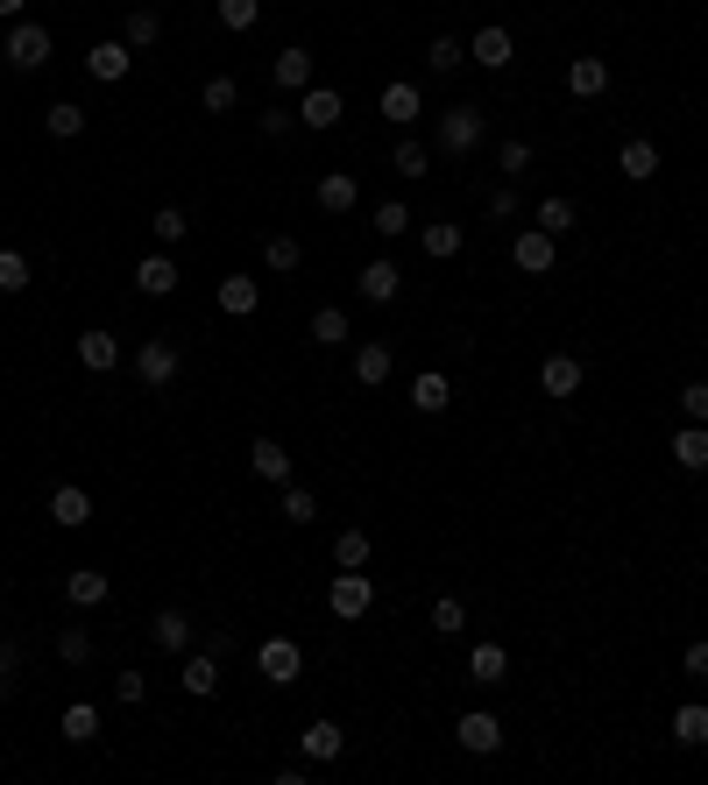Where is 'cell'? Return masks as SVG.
I'll return each mask as SVG.
<instances>
[{"label": "cell", "mask_w": 708, "mask_h": 785, "mask_svg": "<svg viewBox=\"0 0 708 785\" xmlns=\"http://www.w3.org/2000/svg\"><path fill=\"white\" fill-rule=\"evenodd\" d=\"M446 403H454V389H446V375H418V383H411V411L440 418Z\"/></svg>", "instance_id": "35"}, {"label": "cell", "mask_w": 708, "mask_h": 785, "mask_svg": "<svg viewBox=\"0 0 708 785\" xmlns=\"http://www.w3.org/2000/svg\"><path fill=\"white\" fill-rule=\"evenodd\" d=\"M355 291L369 297V305H397V291H404V269L390 262V255H375V262H361V277H355Z\"/></svg>", "instance_id": "8"}, {"label": "cell", "mask_w": 708, "mask_h": 785, "mask_svg": "<svg viewBox=\"0 0 708 785\" xmlns=\"http://www.w3.org/2000/svg\"><path fill=\"white\" fill-rule=\"evenodd\" d=\"M567 93L574 99H602L610 93V57H574V65H567Z\"/></svg>", "instance_id": "19"}, {"label": "cell", "mask_w": 708, "mask_h": 785, "mask_svg": "<svg viewBox=\"0 0 708 785\" xmlns=\"http://www.w3.org/2000/svg\"><path fill=\"white\" fill-rule=\"evenodd\" d=\"M128 65H135V57H128V43H120V36H107V43L85 50V71H93L100 85H120V79H128Z\"/></svg>", "instance_id": "17"}, {"label": "cell", "mask_w": 708, "mask_h": 785, "mask_svg": "<svg viewBox=\"0 0 708 785\" xmlns=\"http://www.w3.org/2000/svg\"><path fill=\"white\" fill-rule=\"evenodd\" d=\"M432 630H440V637H461V630H468V609H461L454 595H440L432 601Z\"/></svg>", "instance_id": "48"}, {"label": "cell", "mask_w": 708, "mask_h": 785, "mask_svg": "<svg viewBox=\"0 0 708 785\" xmlns=\"http://www.w3.org/2000/svg\"><path fill=\"white\" fill-rule=\"evenodd\" d=\"M553 255H560V241H553L546 226H524V234L510 241V262H518L524 277H546V269H553Z\"/></svg>", "instance_id": "7"}, {"label": "cell", "mask_w": 708, "mask_h": 785, "mask_svg": "<svg viewBox=\"0 0 708 785\" xmlns=\"http://www.w3.org/2000/svg\"><path fill=\"white\" fill-rule=\"evenodd\" d=\"M220 312H228V319H248V312L255 305H263V283H255V277H220Z\"/></svg>", "instance_id": "22"}, {"label": "cell", "mask_w": 708, "mask_h": 785, "mask_svg": "<svg viewBox=\"0 0 708 785\" xmlns=\"http://www.w3.org/2000/svg\"><path fill=\"white\" fill-rule=\"evenodd\" d=\"M255 22H263V0H220V28L241 36V28H255Z\"/></svg>", "instance_id": "49"}, {"label": "cell", "mask_w": 708, "mask_h": 785, "mask_svg": "<svg viewBox=\"0 0 708 785\" xmlns=\"http://www.w3.org/2000/svg\"><path fill=\"white\" fill-rule=\"evenodd\" d=\"M149 234H156V248H177V241L191 234V220H185V206H156V220H149Z\"/></svg>", "instance_id": "39"}, {"label": "cell", "mask_w": 708, "mask_h": 785, "mask_svg": "<svg viewBox=\"0 0 708 785\" xmlns=\"http://www.w3.org/2000/svg\"><path fill=\"white\" fill-rule=\"evenodd\" d=\"M390 368H397V354H390V340H361L355 347V383L361 389H383Z\"/></svg>", "instance_id": "16"}, {"label": "cell", "mask_w": 708, "mask_h": 785, "mask_svg": "<svg viewBox=\"0 0 708 785\" xmlns=\"http://www.w3.org/2000/svg\"><path fill=\"white\" fill-rule=\"evenodd\" d=\"M305 333H312V347H348V312H340V305H320Z\"/></svg>", "instance_id": "31"}, {"label": "cell", "mask_w": 708, "mask_h": 785, "mask_svg": "<svg viewBox=\"0 0 708 785\" xmlns=\"http://www.w3.org/2000/svg\"><path fill=\"white\" fill-rule=\"evenodd\" d=\"M248 460H255V474H263V481H291V446H283V440H255Z\"/></svg>", "instance_id": "28"}, {"label": "cell", "mask_w": 708, "mask_h": 785, "mask_svg": "<svg viewBox=\"0 0 708 785\" xmlns=\"http://www.w3.org/2000/svg\"><path fill=\"white\" fill-rule=\"evenodd\" d=\"M65 601L71 609H100V601H107V573L100 566H71L65 573Z\"/></svg>", "instance_id": "20"}, {"label": "cell", "mask_w": 708, "mask_h": 785, "mask_svg": "<svg viewBox=\"0 0 708 785\" xmlns=\"http://www.w3.org/2000/svg\"><path fill=\"white\" fill-rule=\"evenodd\" d=\"M57 658H65V666H85V658H93V637H85L79 623H71V630H57Z\"/></svg>", "instance_id": "50"}, {"label": "cell", "mask_w": 708, "mask_h": 785, "mask_svg": "<svg viewBox=\"0 0 708 785\" xmlns=\"http://www.w3.org/2000/svg\"><path fill=\"white\" fill-rule=\"evenodd\" d=\"M263 262L277 269V277H291V269L305 262V241H298V234H269V241H263Z\"/></svg>", "instance_id": "34"}, {"label": "cell", "mask_w": 708, "mask_h": 785, "mask_svg": "<svg viewBox=\"0 0 708 785\" xmlns=\"http://www.w3.org/2000/svg\"><path fill=\"white\" fill-rule=\"evenodd\" d=\"M616 171H624L630 185H652V177H659V142H645V134H630V142L616 149Z\"/></svg>", "instance_id": "18"}, {"label": "cell", "mask_w": 708, "mask_h": 785, "mask_svg": "<svg viewBox=\"0 0 708 785\" xmlns=\"http://www.w3.org/2000/svg\"><path fill=\"white\" fill-rule=\"evenodd\" d=\"M510 57H518V43H510V28H475V43H468V65H481V71H503Z\"/></svg>", "instance_id": "15"}, {"label": "cell", "mask_w": 708, "mask_h": 785, "mask_svg": "<svg viewBox=\"0 0 708 785\" xmlns=\"http://www.w3.org/2000/svg\"><path fill=\"white\" fill-rule=\"evenodd\" d=\"M673 743H687V750L708 743V707H701V701H681V707H673Z\"/></svg>", "instance_id": "29"}, {"label": "cell", "mask_w": 708, "mask_h": 785, "mask_svg": "<svg viewBox=\"0 0 708 785\" xmlns=\"http://www.w3.org/2000/svg\"><path fill=\"white\" fill-rule=\"evenodd\" d=\"M532 226H546V234L560 241V234H574V226H581V213H574V199H538Z\"/></svg>", "instance_id": "32"}, {"label": "cell", "mask_w": 708, "mask_h": 785, "mask_svg": "<svg viewBox=\"0 0 708 785\" xmlns=\"http://www.w3.org/2000/svg\"><path fill=\"white\" fill-rule=\"evenodd\" d=\"M43 128H50L57 142H79V134H85V107H71V99H57V107H43Z\"/></svg>", "instance_id": "36"}, {"label": "cell", "mask_w": 708, "mask_h": 785, "mask_svg": "<svg viewBox=\"0 0 708 785\" xmlns=\"http://www.w3.org/2000/svg\"><path fill=\"white\" fill-rule=\"evenodd\" d=\"M681 666H687V679H708V637L687 644V652H681Z\"/></svg>", "instance_id": "55"}, {"label": "cell", "mask_w": 708, "mask_h": 785, "mask_svg": "<svg viewBox=\"0 0 708 785\" xmlns=\"http://www.w3.org/2000/svg\"><path fill=\"white\" fill-rule=\"evenodd\" d=\"M255 672H263L269 687H291V679L305 672V652H298V637H269L263 652H255Z\"/></svg>", "instance_id": "6"}, {"label": "cell", "mask_w": 708, "mask_h": 785, "mask_svg": "<svg viewBox=\"0 0 708 785\" xmlns=\"http://www.w3.org/2000/svg\"><path fill=\"white\" fill-rule=\"evenodd\" d=\"M681 411H687V425H708V383H687L681 389Z\"/></svg>", "instance_id": "51"}, {"label": "cell", "mask_w": 708, "mask_h": 785, "mask_svg": "<svg viewBox=\"0 0 708 785\" xmlns=\"http://www.w3.org/2000/svg\"><path fill=\"white\" fill-rule=\"evenodd\" d=\"M199 107H206V114H234V107H241V85H234V79H206Z\"/></svg>", "instance_id": "46"}, {"label": "cell", "mask_w": 708, "mask_h": 785, "mask_svg": "<svg viewBox=\"0 0 708 785\" xmlns=\"http://www.w3.org/2000/svg\"><path fill=\"white\" fill-rule=\"evenodd\" d=\"M135 291H142V297H171V291H177L171 248H156V255H142V262H135Z\"/></svg>", "instance_id": "14"}, {"label": "cell", "mask_w": 708, "mask_h": 785, "mask_svg": "<svg viewBox=\"0 0 708 785\" xmlns=\"http://www.w3.org/2000/svg\"><path fill=\"white\" fill-rule=\"evenodd\" d=\"M142 693H149V679H142V672H120V679H114V701H120V707H135Z\"/></svg>", "instance_id": "54"}, {"label": "cell", "mask_w": 708, "mask_h": 785, "mask_svg": "<svg viewBox=\"0 0 708 785\" xmlns=\"http://www.w3.org/2000/svg\"><path fill=\"white\" fill-rule=\"evenodd\" d=\"M496 171H503L510 185H518V177L532 171V142H524V134H510V142H496Z\"/></svg>", "instance_id": "40"}, {"label": "cell", "mask_w": 708, "mask_h": 785, "mask_svg": "<svg viewBox=\"0 0 708 785\" xmlns=\"http://www.w3.org/2000/svg\"><path fill=\"white\" fill-rule=\"evenodd\" d=\"M298 750H305V758L312 764H334L340 758V750H348V729H340V722H305V736H298Z\"/></svg>", "instance_id": "13"}, {"label": "cell", "mask_w": 708, "mask_h": 785, "mask_svg": "<svg viewBox=\"0 0 708 785\" xmlns=\"http://www.w3.org/2000/svg\"><path fill=\"white\" fill-rule=\"evenodd\" d=\"M312 65H320V57H312L305 43L277 50V57H269V79H277V93H305V85H312Z\"/></svg>", "instance_id": "9"}, {"label": "cell", "mask_w": 708, "mask_h": 785, "mask_svg": "<svg viewBox=\"0 0 708 785\" xmlns=\"http://www.w3.org/2000/svg\"><path fill=\"white\" fill-rule=\"evenodd\" d=\"M79 361H85L93 375H107L114 361H120V340L107 333V326H93V333H79Z\"/></svg>", "instance_id": "26"}, {"label": "cell", "mask_w": 708, "mask_h": 785, "mask_svg": "<svg viewBox=\"0 0 708 785\" xmlns=\"http://www.w3.org/2000/svg\"><path fill=\"white\" fill-rule=\"evenodd\" d=\"M156 36H163V14H156V8H135V14H128V36H120V43H128V50H149Z\"/></svg>", "instance_id": "43"}, {"label": "cell", "mask_w": 708, "mask_h": 785, "mask_svg": "<svg viewBox=\"0 0 708 785\" xmlns=\"http://www.w3.org/2000/svg\"><path fill=\"white\" fill-rule=\"evenodd\" d=\"M177 368H185V347H177V340H142V347H135V375H142L149 389H171Z\"/></svg>", "instance_id": "4"}, {"label": "cell", "mask_w": 708, "mask_h": 785, "mask_svg": "<svg viewBox=\"0 0 708 785\" xmlns=\"http://www.w3.org/2000/svg\"><path fill=\"white\" fill-rule=\"evenodd\" d=\"M50 524H65V531L93 524V495H85L79 481H57V489H50Z\"/></svg>", "instance_id": "12"}, {"label": "cell", "mask_w": 708, "mask_h": 785, "mask_svg": "<svg viewBox=\"0 0 708 785\" xmlns=\"http://www.w3.org/2000/svg\"><path fill=\"white\" fill-rule=\"evenodd\" d=\"M14 679H22V644L0 637V693H14Z\"/></svg>", "instance_id": "52"}, {"label": "cell", "mask_w": 708, "mask_h": 785, "mask_svg": "<svg viewBox=\"0 0 708 785\" xmlns=\"http://www.w3.org/2000/svg\"><path fill=\"white\" fill-rule=\"evenodd\" d=\"M28 277H36V269H28V255H22V248H0V297L28 291Z\"/></svg>", "instance_id": "41"}, {"label": "cell", "mask_w": 708, "mask_h": 785, "mask_svg": "<svg viewBox=\"0 0 708 785\" xmlns=\"http://www.w3.org/2000/svg\"><path fill=\"white\" fill-rule=\"evenodd\" d=\"M149 644L171 652V658H185L191 644H199V623H191L185 609H156V616H149Z\"/></svg>", "instance_id": "5"}, {"label": "cell", "mask_w": 708, "mask_h": 785, "mask_svg": "<svg viewBox=\"0 0 708 785\" xmlns=\"http://www.w3.org/2000/svg\"><path fill=\"white\" fill-rule=\"evenodd\" d=\"M340 114H348V107H340V93H334V85H305V93H298V120H305V128H340Z\"/></svg>", "instance_id": "10"}, {"label": "cell", "mask_w": 708, "mask_h": 785, "mask_svg": "<svg viewBox=\"0 0 708 785\" xmlns=\"http://www.w3.org/2000/svg\"><path fill=\"white\" fill-rule=\"evenodd\" d=\"M220 687V658L213 652H199V658H185V693L191 701H206V693Z\"/></svg>", "instance_id": "37"}, {"label": "cell", "mask_w": 708, "mask_h": 785, "mask_svg": "<svg viewBox=\"0 0 708 785\" xmlns=\"http://www.w3.org/2000/svg\"><path fill=\"white\" fill-rule=\"evenodd\" d=\"M390 171H397V177H411V185H418V177L432 171V149H426V142H411V134H404V142L390 149Z\"/></svg>", "instance_id": "33"}, {"label": "cell", "mask_w": 708, "mask_h": 785, "mask_svg": "<svg viewBox=\"0 0 708 785\" xmlns=\"http://www.w3.org/2000/svg\"><path fill=\"white\" fill-rule=\"evenodd\" d=\"M283 524H312V517H320V503H312V489H298V481H283Z\"/></svg>", "instance_id": "45"}, {"label": "cell", "mask_w": 708, "mask_h": 785, "mask_svg": "<svg viewBox=\"0 0 708 785\" xmlns=\"http://www.w3.org/2000/svg\"><path fill=\"white\" fill-rule=\"evenodd\" d=\"M481 134H489L481 107H446L440 120H432V149H440V156H475Z\"/></svg>", "instance_id": "1"}, {"label": "cell", "mask_w": 708, "mask_h": 785, "mask_svg": "<svg viewBox=\"0 0 708 785\" xmlns=\"http://www.w3.org/2000/svg\"><path fill=\"white\" fill-rule=\"evenodd\" d=\"M538 383H546V397H574V389H581V361L574 354H553L546 368H538Z\"/></svg>", "instance_id": "30"}, {"label": "cell", "mask_w": 708, "mask_h": 785, "mask_svg": "<svg viewBox=\"0 0 708 785\" xmlns=\"http://www.w3.org/2000/svg\"><path fill=\"white\" fill-rule=\"evenodd\" d=\"M426 114V93H418V85H383V120H397V128H411V120Z\"/></svg>", "instance_id": "24"}, {"label": "cell", "mask_w": 708, "mask_h": 785, "mask_svg": "<svg viewBox=\"0 0 708 785\" xmlns=\"http://www.w3.org/2000/svg\"><path fill=\"white\" fill-rule=\"evenodd\" d=\"M461 241H468V234H461L454 220H426V226H418V248H426L432 262H446V255H461Z\"/></svg>", "instance_id": "27"}, {"label": "cell", "mask_w": 708, "mask_h": 785, "mask_svg": "<svg viewBox=\"0 0 708 785\" xmlns=\"http://www.w3.org/2000/svg\"><path fill=\"white\" fill-rule=\"evenodd\" d=\"M461 750H468V758H496V750H503V722H496V715H481V707H475V715H461Z\"/></svg>", "instance_id": "11"}, {"label": "cell", "mask_w": 708, "mask_h": 785, "mask_svg": "<svg viewBox=\"0 0 708 785\" xmlns=\"http://www.w3.org/2000/svg\"><path fill=\"white\" fill-rule=\"evenodd\" d=\"M673 460H681L687 467V474H708V425H681V432H673Z\"/></svg>", "instance_id": "23"}, {"label": "cell", "mask_w": 708, "mask_h": 785, "mask_svg": "<svg viewBox=\"0 0 708 785\" xmlns=\"http://www.w3.org/2000/svg\"><path fill=\"white\" fill-rule=\"evenodd\" d=\"M326 609H334L340 623H361V616L375 609V581H369L361 566H340V573H334V587H326Z\"/></svg>", "instance_id": "2"}, {"label": "cell", "mask_w": 708, "mask_h": 785, "mask_svg": "<svg viewBox=\"0 0 708 785\" xmlns=\"http://www.w3.org/2000/svg\"><path fill=\"white\" fill-rule=\"evenodd\" d=\"M65 736H71V743H93V736H100V707L93 701H71L65 707Z\"/></svg>", "instance_id": "42"}, {"label": "cell", "mask_w": 708, "mask_h": 785, "mask_svg": "<svg viewBox=\"0 0 708 785\" xmlns=\"http://www.w3.org/2000/svg\"><path fill=\"white\" fill-rule=\"evenodd\" d=\"M0 57H8L14 71H43V65H50V28H43V22H8Z\"/></svg>", "instance_id": "3"}, {"label": "cell", "mask_w": 708, "mask_h": 785, "mask_svg": "<svg viewBox=\"0 0 708 785\" xmlns=\"http://www.w3.org/2000/svg\"><path fill=\"white\" fill-rule=\"evenodd\" d=\"M22 8L28 0H0V22H22Z\"/></svg>", "instance_id": "57"}, {"label": "cell", "mask_w": 708, "mask_h": 785, "mask_svg": "<svg viewBox=\"0 0 708 785\" xmlns=\"http://www.w3.org/2000/svg\"><path fill=\"white\" fill-rule=\"evenodd\" d=\"M489 213H496V220H510V213H518V191L496 185V191H489Z\"/></svg>", "instance_id": "56"}, {"label": "cell", "mask_w": 708, "mask_h": 785, "mask_svg": "<svg viewBox=\"0 0 708 785\" xmlns=\"http://www.w3.org/2000/svg\"><path fill=\"white\" fill-rule=\"evenodd\" d=\"M375 234H383V241H404V234H411V206H404V199L375 206Z\"/></svg>", "instance_id": "44"}, {"label": "cell", "mask_w": 708, "mask_h": 785, "mask_svg": "<svg viewBox=\"0 0 708 785\" xmlns=\"http://www.w3.org/2000/svg\"><path fill=\"white\" fill-rule=\"evenodd\" d=\"M334 566H369V531H355V524H348V531L334 538Z\"/></svg>", "instance_id": "47"}, {"label": "cell", "mask_w": 708, "mask_h": 785, "mask_svg": "<svg viewBox=\"0 0 708 785\" xmlns=\"http://www.w3.org/2000/svg\"><path fill=\"white\" fill-rule=\"evenodd\" d=\"M426 65H432V71H440V79H454V71H461V65H468V43H461V36H432V50H426Z\"/></svg>", "instance_id": "38"}, {"label": "cell", "mask_w": 708, "mask_h": 785, "mask_svg": "<svg viewBox=\"0 0 708 785\" xmlns=\"http://www.w3.org/2000/svg\"><path fill=\"white\" fill-rule=\"evenodd\" d=\"M291 128H298V107H269V114H263V134H269V142H283Z\"/></svg>", "instance_id": "53"}, {"label": "cell", "mask_w": 708, "mask_h": 785, "mask_svg": "<svg viewBox=\"0 0 708 785\" xmlns=\"http://www.w3.org/2000/svg\"><path fill=\"white\" fill-rule=\"evenodd\" d=\"M503 672H510L503 644H475V652H468V679H475V687H503Z\"/></svg>", "instance_id": "25"}, {"label": "cell", "mask_w": 708, "mask_h": 785, "mask_svg": "<svg viewBox=\"0 0 708 785\" xmlns=\"http://www.w3.org/2000/svg\"><path fill=\"white\" fill-rule=\"evenodd\" d=\"M312 199H320V213H355V199H361L355 171H326V177H320V191H312Z\"/></svg>", "instance_id": "21"}]
</instances>
